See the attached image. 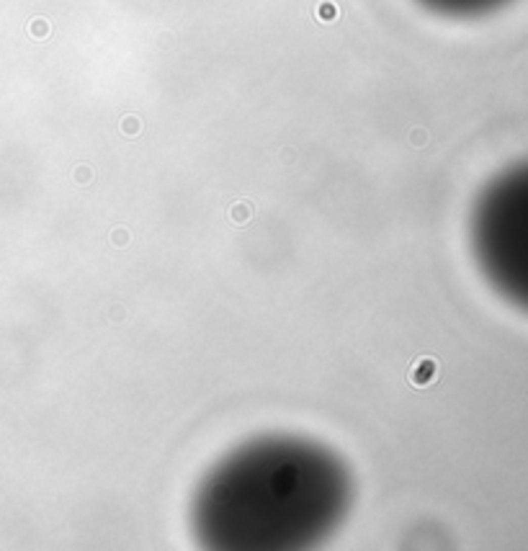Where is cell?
Masks as SVG:
<instances>
[{"instance_id": "obj_2", "label": "cell", "mask_w": 528, "mask_h": 551, "mask_svg": "<svg viewBox=\"0 0 528 551\" xmlns=\"http://www.w3.org/2000/svg\"><path fill=\"white\" fill-rule=\"evenodd\" d=\"M469 240L490 286L528 312V162L505 170L479 193Z\"/></svg>"}, {"instance_id": "obj_1", "label": "cell", "mask_w": 528, "mask_h": 551, "mask_svg": "<svg viewBox=\"0 0 528 551\" xmlns=\"http://www.w3.org/2000/svg\"><path fill=\"white\" fill-rule=\"evenodd\" d=\"M353 479L327 446L296 436L240 443L201 477L191 531L216 551H294L320 546L348 518Z\"/></svg>"}, {"instance_id": "obj_3", "label": "cell", "mask_w": 528, "mask_h": 551, "mask_svg": "<svg viewBox=\"0 0 528 551\" xmlns=\"http://www.w3.org/2000/svg\"><path fill=\"white\" fill-rule=\"evenodd\" d=\"M418 3L446 18H479L505 8L513 0H418Z\"/></svg>"}]
</instances>
